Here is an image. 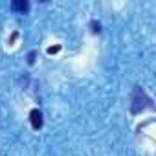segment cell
Wrapping results in <instances>:
<instances>
[{"instance_id":"277c9868","label":"cell","mask_w":156,"mask_h":156,"mask_svg":"<svg viewBox=\"0 0 156 156\" xmlns=\"http://www.w3.org/2000/svg\"><path fill=\"white\" fill-rule=\"evenodd\" d=\"M92 31H94V33L99 31V24H98V22H92Z\"/></svg>"},{"instance_id":"5b68a950","label":"cell","mask_w":156,"mask_h":156,"mask_svg":"<svg viewBox=\"0 0 156 156\" xmlns=\"http://www.w3.org/2000/svg\"><path fill=\"white\" fill-rule=\"evenodd\" d=\"M61 48L59 46H55V48H48V53H55V51H59Z\"/></svg>"},{"instance_id":"3957f363","label":"cell","mask_w":156,"mask_h":156,"mask_svg":"<svg viewBox=\"0 0 156 156\" xmlns=\"http://www.w3.org/2000/svg\"><path fill=\"white\" fill-rule=\"evenodd\" d=\"M11 9L19 11V13H28L30 2H26V0H13V2H11Z\"/></svg>"},{"instance_id":"6da1fadb","label":"cell","mask_w":156,"mask_h":156,"mask_svg":"<svg viewBox=\"0 0 156 156\" xmlns=\"http://www.w3.org/2000/svg\"><path fill=\"white\" fill-rule=\"evenodd\" d=\"M147 107H152V101L145 96V92H143L140 87H136V90H134V94H132V112L138 114V112H141V110L147 108Z\"/></svg>"},{"instance_id":"7a4b0ae2","label":"cell","mask_w":156,"mask_h":156,"mask_svg":"<svg viewBox=\"0 0 156 156\" xmlns=\"http://www.w3.org/2000/svg\"><path fill=\"white\" fill-rule=\"evenodd\" d=\"M30 121H31V127H33L35 130H39V129L42 127V112H41L39 108H33V110L30 112Z\"/></svg>"},{"instance_id":"8992f818","label":"cell","mask_w":156,"mask_h":156,"mask_svg":"<svg viewBox=\"0 0 156 156\" xmlns=\"http://www.w3.org/2000/svg\"><path fill=\"white\" fill-rule=\"evenodd\" d=\"M33 61H35V53H33V51H31V53H30V57H28V62H30V64H31V62H33Z\"/></svg>"}]
</instances>
